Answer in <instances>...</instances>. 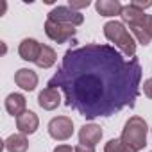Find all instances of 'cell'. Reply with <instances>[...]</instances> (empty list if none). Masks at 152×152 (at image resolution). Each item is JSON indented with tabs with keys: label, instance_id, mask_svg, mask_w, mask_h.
I'll return each mask as SVG.
<instances>
[{
	"label": "cell",
	"instance_id": "9a60e30c",
	"mask_svg": "<svg viewBox=\"0 0 152 152\" xmlns=\"http://www.w3.org/2000/svg\"><path fill=\"white\" fill-rule=\"evenodd\" d=\"M4 147L7 152H27L29 150V140L25 134L18 132V134H11L6 141Z\"/></svg>",
	"mask_w": 152,
	"mask_h": 152
},
{
	"label": "cell",
	"instance_id": "6da1fadb",
	"mask_svg": "<svg viewBox=\"0 0 152 152\" xmlns=\"http://www.w3.org/2000/svg\"><path fill=\"white\" fill-rule=\"evenodd\" d=\"M141 72L138 57H125L111 45L86 43L64 52L47 86L61 90L64 104L86 120L107 118L134 107Z\"/></svg>",
	"mask_w": 152,
	"mask_h": 152
},
{
	"label": "cell",
	"instance_id": "8992f818",
	"mask_svg": "<svg viewBox=\"0 0 152 152\" xmlns=\"http://www.w3.org/2000/svg\"><path fill=\"white\" fill-rule=\"evenodd\" d=\"M75 32H77V29L73 25L57 23V22H50V20L45 22V34L56 43H66L70 38L75 36Z\"/></svg>",
	"mask_w": 152,
	"mask_h": 152
},
{
	"label": "cell",
	"instance_id": "d6986e66",
	"mask_svg": "<svg viewBox=\"0 0 152 152\" xmlns=\"http://www.w3.org/2000/svg\"><path fill=\"white\" fill-rule=\"evenodd\" d=\"M140 27H141V29H143V31H145V32H147L150 38H152V15H147L145 22H143Z\"/></svg>",
	"mask_w": 152,
	"mask_h": 152
},
{
	"label": "cell",
	"instance_id": "ba28073f",
	"mask_svg": "<svg viewBox=\"0 0 152 152\" xmlns=\"http://www.w3.org/2000/svg\"><path fill=\"white\" fill-rule=\"evenodd\" d=\"M15 83L25 91H34L38 86V73L31 68H20L15 73Z\"/></svg>",
	"mask_w": 152,
	"mask_h": 152
},
{
	"label": "cell",
	"instance_id": "603a6c76",
	"mask_svg": "<svg viewBox=\"0 0 152 152\" xmlns=\"http://www.w3.org/2000/svg\"><path fill=\"white\" fill-rule=\"evenodd\" d=\"M54 152H75V148H72L70 145H57Z\"/></svg>",
	"mask_w": 152,
	"mask_h": 152
},
{
	"label": "cell",
	"instance_id": "44dd1931",
	"mask_svg": "<svg viewBox=\"0 0 152 152\" xmlns=\"http://www.w3.org/2000/svg\"><path fill=\"white\" fill-rule=\"evenodd\" d=\"M134 7H138V9H141V11H145L147 7H152V2H140V0H134V2H131Z\"/></svg>",
	"mask_w": 152,
	"mask_h": 152
},
{
	"label": "cell",
	"instance_id": "2e32d148",
	"mask_svg": "<svg viewBox=\"0 0 152 152\" xmlns=\"http://www.w3.org/2000/svg\"><path fill=\"white\" fill-rule=\"evenodd\" d=\"M56 61H57V54H56V50H54L52 47H48V45H41L39 56H38V59H36V66L47 70V68L54 66Z\"/></svg>",
	"mask_w": 152,
	"mask_h": 152
},
{
	"label": "cell",
	"instance_id": "7402d4cb",
	"mask_svg": "<svg viewBox=\"0 0 152 152\" xmlns=\"http://www.w3.org/2000/svg\"><path fill=\"white\" fill-rule=\"evenodd\" d=\"M75 152H95V147H88V145H77L75 147Z\"/></svg>",
	"mask_w": 152,
	"mask_h": 152
},
{
	"label": "cell",
	"instance_id": "277c9868",
	"mask_svg": "<svg viewBox=\"0 0 152 152\" xmlns=\"http://www.w3.org/2000/svg\"><path fill=\"white\" fill-rule=\"evenodd\" d=\"M47 20L77 27V25H83L84 16H83L79 11H73L72 7H66V6H57V7H54V9L48 13V18H47Z\"/></svg>",
	"mask_w": 152,
	"mask_h": 152
},
{
	"label": "cell",
	"instance_id": "52a82bcc",
	"mask_svg": "<svg viewBox=\"0 0 152 152\" xmlns=\"http://www.w3.org/2000/svg\"><path fill=\"white\" fill-rule=\"evenodd\" d=\"M102 140V129L97 124H86L81 127L79 131V143L81 145H88V147H95L99 141Z\"/></svg>",
	"mask_w": 152,
	"mask_h": 152
},
{
	"label": "cell",
	"instance_id": "5b68a950",
	"mask_svg": "<svg viewBox=\"0 0 152 152\" xmlns=\"http://www.w3.org/2000/svg\"><path fill=\"white\" fill-rule=\"evenodd\" d=\"M48 134L56 141H64L73 134V122L70 116H56L48 122Z\"/></svg>",
	"mask_w": 152,
	"mask_h": 152
},
{
	"label": "cell",
	"instance_id": "3957f363",
	"mask_svg": "<svg viewBox=\"0 0 152 152\" xmlns=\"http://www.w3.org/2000/svg\"><path fill=\"white\" fill-rule=\"evenodd\" d=\"M147 132H148L147 122L141 116H131L125 122V125H124L120 140L129 148H132L134 152H138V150H143L147 147Z\"/></svg>",
	"mask_w": 152,
	"mask_h": 152
},
{
	"label": "cell",
	"instance_id": "8fae6325",
	"mask_svg": "<svg viewBox=\"0 0 152 152\" xmlns=\"http://www.w3.org/2000/svg\"><path fill=\"white\" fill-rule=\"evenodd\" d=\"M39 127V118L34 111H25L23 115H20L16 118V129L22 132V134H34Z\"/></svg>",
	"mask_w": 152,
	"mask_h": 152
},
{
	"label": "cell",
	"instance_id": "e0dca14e",
	"mask_svg": "<svg viewBox=\"0 0 152 152\" xmlns=\"http://www.w3.org/2000/svg\"><path fill=\"white\" fill-rule=\"evenodd\" d=\"M104 152H134L132 148H129L122 140H109L104 147Z\"/></svg>",
	"mask_w": 152,
	"mask_h": 152
},
{
	"label": "cell",
	"instance_id": "30bf717a",
	"mask_svg": "<svg viewBox=\"0 0 152 152\" xmlns=\"http://www.w3.org/2000/svg\"><path fill=\"white\" fill-rule=\"evenodd\" d=\"M38 104H39V107H43L45 111H54V109L59 107V104H61L59 90L47 86L45 90L39 91V95H38Z\"/></svg>",
	"mask_w": 152,
	"mask_h": 152
},
{
	"label": "cell",
	"instance_id": "cb8c5ba5",
	"mask_svg": "<svg viewBox=\"0 0 152 152\" xmlns=\"http://www.w3.org/2000/svg\"><path fill=\"white\" fill-rule=\"evenodd\" d=\"M150 131H152V129H150Z\"/></svg>",
	"mask_w": 152,
	"mask_h": 152
},
{
	"label": "cell",
	"instance_id": "ffe728a7",
	"mask_svg": "<svg viewBox=\"0 0 152 152\" xmlns=\"http://www.w3.org/2000/svg\"><path fill=\"white\" fill-rule=\"evenodd\" d=\"M143 93H145V97L152 99V77L143 83Z\"/></svg>",
	"mask_w": 152,
	"mask_h": 152
},
{
	"label": "cell",
	"instance_id": "5bb4252c",
	"mask_svg": "<svg viewBox=\"0 0 152 152\" xmlns=\"http://www.w3.org/2000/svg\"><path fill=\"white\" fill-rule=\"evenodd\" d=\"M95 9L100 16H120L122 15V9L124 6L118 2V0H99V2L95 4Z\"/></svg>",
	"mask_w": 152,
	"mask_h": 152
},
{
	"label": "cell",
	"instance_id": "4fadbf2b",
	"mask_svg": "<svg viewBox=\"0 0 152 152\" xmlns=\"http://www.w3.org/2000/svg\"><path fill=\"white\" fill-rule=\"evenodd\" d=\"M39 50H41V43L36 41V39H32V38H25L20 43V47H18L20 57L23 61H32V63H36L38 56H39Z\"/></svg>",
	"mask_w": 152,
	"mask_h": 152
},
{
	"label": "cell",
	"instance_id": "9c48e42d",
	"mask_svg": "<svg viewBox=\"0 0 152 152\" xmlns=\"http://www.w3.org/2000/svg\"><path fill=\"white\" fill-rule=\"evenodd\" d=\"M120 18H122V23H124V25L127 23L129 29H132V27H140V25L145 22L147 15H145V11L134 7L132 4H127V6H124Z\"/></svg>",
	"mask_w": 152,
	"mask_h": 152
},
{
	"label": "cell",
	"instance_id": "7c38bea8",
	"mask_svg": "<svg viewBox=\"0 0 152 152\" xmlns=\"http://www.w3.org/2000/svg\"><path fill=\"white\" fill-rule=\"evenodd\" d=\"M6 111L11 116H15V118H18L20 115H23L27 111V100H25V97L22 93H9L6 97Z\"/></svg>",
	"mask_w": 152,
	"mask_h": 152
},
{
	"label": "cell",
	"instance_id": "7a4b0ae2",
	"mask_svg": "<svg viewBox=\"0 0 152 152\" xmlns=\"http://www.w3.org/2000/svg\"><path fill=\"white\" fill-rule=\"evenodd\" d=\"M104 36L115 43L127 57H134L136 54V39L132 34H129V31L125 29V25L122 22L111 20L104 25Z\"/></svg>",
	"mask_w": 152,
	"mask_h": 152
},
{
	"label": "cell",
	"instance_id": "ac0fdd59",
	"mask_svg": "<svg viewBox=\"0 0 152 152\" xmlns=\"http://www.w3.org/2000/svg\"><path fill=\"white\" fill-rule=\"evenodd\" d=\"M91 2L90 0H83V2H77V0H70V6L68 7H72L73 11H77V9H84V7H88Z\"/></svg>",
	"mask_w": 152,
	"mask_h": 152
}]
</instances>
